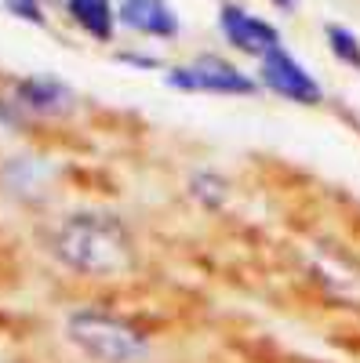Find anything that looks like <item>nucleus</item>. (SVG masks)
Masks as SVG:
<instances>
[{
    "instance_id": "nucleus-5",
    "label": "nucleus",
    "mask_w": 360,
    "mask_h": 363,
    "mask_svg": "<svg viewBox=\"0 0 360 363\" xmlns=\"http://www.w3.org/2000/svg\"><path fill=\"white\" fill-rule=\"evenodd\" d=\"M258 87L273 91V95L295 102V106H317L324 99V87L317 84V77L298 62L295 55H288L284 48H273L269 55L258 58Z\"/></svg>"
},
{
    "instance_id": "nucleus-8",
    "label": "nucleus",
    "mask_w": 360,
    "mask_h": 363,
    "mask_svg": "<svg viewBox=\"0 0 360 363\" xmlns=\"http://www.w3.org/2000/svg\"><path fill=\"white\" fill-rule=\"evenodd\" d=\"M66 15L84 29L92 40L109 44L116 29V8L113 0H66Z\"/></svg>"
},
{
    "instance_id": "nucleus-11",
    "label": "nucleus",
    "mask_w": 360,
    "mask_h": 363,
    "mask_svg": "<svg viewBox=\"0 0 360 363\" xmlns=\"http://www.w3.org/2000/svg\"><path fill=\"white\" fill-rule=\"evenodd\" d=\"M324 37H327V48H332V55L339 58L342 66H349V69H360V37L353 33V29H346V26H327L324 29Z\"/></svg>"
},
{
    "instance_id": "nucleus-4",
    "label": "nucleus",
    "mask_w": 360,
    "mask_h": 363,
    "mask_svg": "<svg viewBox=\"0 0 360 363\" xmlns=\"http://www.w3.org/2000/svg\"><path fill=\"white\" fill-rule=\"evenodd\" d=\"M164 84L175 87V91H190V95H240V99H248L258 91V80L251 73L236 69L233 62L215 58V55L171 66L164 73Z\"/></svg>"
},
{
    "instance_id": "nucleus-10",
    "label": "nucleus",
    "mask_w": 360,
    "mask_h": 363,
    "mask_svg": "<svg viewBox=\"0 0 360 363\" xmlns=\"http://www.w3.org/2000/svg\"><path fill=\"white\" fill-rule=\"evenodd\" d=\"M186 189L190 196L204 207V211H222L229 203V182L219 174V171H193L190 182H186Z\"/></svg>"
},
{
    "instance_id": "nucleus-13",
    "label": "nucleus",
    "mask_w": 360,
    "mask_h": 363,
    "mask_svg": "<svg viewBox=\"0 0 360 363\" xmlns=\"http://www.w3.org/2000/svg\"><path fill=\"white\" fill-rule=\"evenodd\" d=\"M124 62H135V66H146V69H153V66H160L157 58H146V55H120Z\"/></svg>"
},
{
    "instance_id": "nucleus-9",
    "label": "nucleus",
    "mask_w": 360,
    "mask_h": 363,
    "mask_svg": "<svg viewBox=\"0 0 360 363\" xmlns=\"http://www.w3.org/2000/svg\"><path fill=\"white\" fill-rule=\"evenodd\" d=\"M48 178H51V167L44 160H37V157H15L4 167V186L15 196H22V200L44 196L48 193Z\"/></svg>"
},
{
    "instance_id": "nucleus-7",
    "label": "nucleus",
    "mask_w": 360,
    "mask_h": 363,
    "mask_svg": "<svg viewBox=\"0 0 360 363\" xmlns=\"http://www.w3.org/2000/svg\"><path fill=\"white\" fill-rule=\"evenodd\" d=\"M116 22L138 37H153V40H171L182 33V22H178L168 0H120Z\"/></svg>"
},
{
    "instance_id": "nucleus-14",
    "label": "nucleus",
    "mask_w": 360,
    "mask_h": 363,
    "mask_svg": "<svg viewBox=\"0 0 360 363\" xmlns=\"http://www.w3.org/2000/svg\"><path fill=\"white\" fill-rule=\"evenodd\" d=\"M273 4H277L280 11H295V8H298V0H273Z\"/></svg>"
},
{
    "instance_id": "nucleus-3",
    "label": "nucleus",
    "mask_w": 360,
    "mask_h": 363,
    "mask_svg": "<svg viewBox=\"0 0 360 363\" xmlns=\"http://www.w3.org/2000/svg\"><path fill=\"white\" fill-rule=\"evenodd\" d=\"M77 109V91L48 73L18 77L8 84V91L0 95V124L22 131L33 120H62Z\"/></svg>"
},
{
    "instance_id": "nucleus-12",
    "label": "nucleus",
    "mask_w": 360,
    "mask_h": 363,
    "mask_svg": "<svg viewBox=\"0 0 360 363\" xmlns=\"http://www.w3.org/2000/svg\"><path fill=\"white\" fill-rule=\"evenodd\" d=\"M4 8H8V15H15V18H22V22H29V26H48V15H44V0H4Z\"/></svg>"
},
{
    "instance_id": "nucleus-6",
    "label": "nucleus",
    "mask_w": 360,
    "mask_h": 363,
    "mask_svg": "<svg viewBox=\"0 0 360 363\" xmlns=\"http://www.w3.org/2000/svg\"><path fill=\"white\" fill-rule=\"evenodd\" d=\"M219 33H222V40L229 48H236L240 55H251V58H262L273 48H284L280 44V29L273 22L251 15L248 8L233 4V0L219 8Z\"/></svg>"
},
{
    "instance_id": "nucleus-1",
    "label": "nucleus",
    "mask_w": 360,
    "mask_h": 363,
    "mask_svg": "<svg viewBox=\"0 0 360 363\" xmlns=\"http://www.w3.org/2000/svg\"><path fill=\"white\" fill-rule=\"evenodd\" d=\"M48 255L87 280L124 277L135 265V236L109 211H73L48 233Z\"/></svg>"
},
{
    "instance_id": "nucleus-2",
    "label": "nucleus",
    "mask_w": 360,
    "mask_h": 363,
    "mask_svg": "<svg viewBox=\"0 0 360 363\" xmlns=\"http://www.w3.org/2000/svg\"><path fill=\"white\" fill-rule=\"evenodd\" d=\"M66 342L95 363H146L153 356L149 335L138 323L92 306L66 316Z\"/></svg>"
}]
</instances>
